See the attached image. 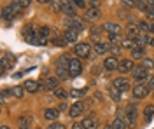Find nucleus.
<instances>
[{
	"label": "nucleus",
	"instance_id": "nucleus-21",
	"mask_svg": "<svg viewBox=\"0 0 154 129\" xmlns=\"http://www.w3.org/2000/svg\"><path fill=\"white\" fill-rule=\"evenodd\" d=\"M82 126L86 129H98V120L95 117H86V119H82Z\"/></svg>",
	"mask_w": 154,
	"mask_h": 129
},
{
	"label": "nucleus",
	"instance_id": "nucleus-7",
	"mask_svg": "<svg viewBox=\"0 0 154 129\" xmlns=\"http://www.w3.org/2000/svg\"><path fill=\"white\" fill-rule=\"evenodd\" d=\"M103 30L109 33V35H121L123 33V26L121 25H117V23H103V26H102Z\"/></svg>",
	"mask_w": 154,
	"mask_h": 129
},
{
	"label": "nucleus",
	"instance_id": "nucleus-39",
	"mask_svg": "<svg viewBox=\"0 0 154 129\" xmlns=\"http://www.w3.org/2000/svg\"><path fill=\"white\" fill-rule=\"evenodd\" d=\"M53 12H61V2H49Z\"/></svg>",
	"mask_w": 154,
	"mask_h": 129
},
{
	"label": "nucleus",
	"instance_id": "nucleus-48",
	"mask_svg": "<svg viewBox=\"0 0 154 129\" xmlns=\"http://www.w3.org/2000/svg\"><path fill=\"white\" fill-rule=\"evenodd\" d=\"M119 40V35H109V42H117Z\"/></svg>",
	"mask_w": 154,
	"mask_h": 129
},
{
	"label": "nucleus",
	"instance_id": "nucleus-8",
	"mask_svg": "<svg viewBox=\"0 0 154 129\" xmlns=\"http://www.w3.org/2000/svg\"><path fill=\"white\" fill-rule=\"evenodd\" d=\"M125 33H126V37H128V39L133 40V39H137L142 31H140V28H138V25H137V23H128V25H126V28H125Z\"/></svg>",
	"mask_w": 154,
	"mask_h": 129
},
{
	"label": "nucleus",
	"instance_id": "nucleus-9",
	"mask_svg": "<svg viewBox=\"0 0 154 129\" xmlns=\"http://www.w3.org/2000/svg\"><path fill=\"white\" fill-rule=\"evenodd\" d=\"M23 89L26 91V92H38L40 89H44V82L40 84V82H35V80H26L25 84H23Z\"/></svg>",
	"mask_w": 154,
	"mask_h": 129
},
{
	"label": "nucleus",
	"instance_id": "nucleus-13",
	"mask_svg": "<svg viewBox=\"0 0 154 129\" xmlns=\"http://www.w3.org/2000/svg\"><path fill=\"white\" fill-rule=\"evenodd\" d=\"M103 68H105L107 72H114V70H117L119 68V60H117L116 56L105 58V61H103Z\"/></svg>",
	"mask_w": 154,
	"mask_h": 129
},
{
	"label": "nucleus",
	"instance_id": "nucleus-15",
	"mask_svg": "<svg viewBox=\"0 0 154 129\" xmlns=\"http://www.w3.org/2000/svg\"><path fill=\"white\" fill-rule=\"evenodd\" d=\"M100 16H102V12H100V9H98V7H88L86 12H84V18H86V21H96Z\"/></svg>",
	"mask_w": 154,
	"mask_h": 129
},
{
	"label": "nucleus",
	"instance_id": "nucleus-4",
	"mask_svg": "<svg viewBox=\"0 0 154 129\" xmlns=\"http://www.w3.org/2000/svg\"><path fill=\"white\" fill-rule=\"evenodd\" d=\"M81 72H82V63H81V60L72 58L70 65H68V73H70V79H72V77H77V75H81Z\"/></svg>",
	"mask_w": 154,
	"mask_h": 129
},
{
	"label": "nucleus",
	"instance_id": "nucleus-44",
	"mask_svg": "<svg viewBox=\"0 0 154 129\" xmlns=\"http://www.w3.org/2000/svg\"><path fill=\"white\" fill-rule=\"evenodd\" d=\"M145 45L154 47V37H152V35H145Z\"/></svg>",
	"mask_w": 154,
	"mask_h": 129
},
{
	"label": "nucleus",
	"instance_id": "nucleus-17",
	"mask_svg": "<svg viewBox=\"0 0 154 129\" xmlns=\"http://www.w3.org/2000/svg\"><path fill=\"white\" fill-rule=\"evenodd\" d=\"M61 12L67 18H75V9H74L72 2H61Z\"/></svg>",
	"mask_w": 154,
	"mask_h": 129
},
{
	"label": "nucleus",
	"instance_id": "nucleus-12",
	"mask_svg": "<svg viewBox=\"0 0 154 129\" xmlns=\"http://www.w3.org/2000/svg\"><path fill=\"white\" fill-rule=\"evenodd\" d=\"M112 86H114L116 89H119L121 92H125V91H130V82H128V79H125V77H117V79H114V82H112Z\"/></svg>",
	"mask_w": 154,
	"mask_h": 129
},
{
	"label": "nucleus",
	"instance_id": "nucleus-49",
	"mask_svg": "<svg viewBox=\"0 0 154 129\" xmlns=\"http://www.w3.org/2000/svg\"><path fill=\"white\" fill-rule=\"evenodd\" d=\"M110 51H112V52H114V54H119V47H117V45H110Z\"/></svg>",
	"mask_w": 154,
	"mask_h": 129
},
{
	"label": "nucleus",
	"instance_id": "nucleus-1",
	"mask_svg": "<svg viewBox=\"0 0 154 129\" xmlns=\"http://www.w3.org/2000/svg\"><path fill=\"white\" fill-rule=\"evenodd\" d=\"M23 9V5H21V2H12L9 5H5L4 9H2V19L4 21H12V18H16L19 12Z\"/></svg>",
	"mask_w": 154,
	"mask_h": 129
},
{
	"label": "nucleus",
	"instance_id": "nucleus-23",
	"mask_svg": "<svg viewBox=\"0 0 154 129\" xmlns=\"http://www.w3.org/2000/svg\"><path fill=\"white\" fill-rule=\"evenodd\" d=\"M145 58V49L142 47H135L131 51V60H144Z\"/></svg>",
	"mask_w": 154,
	"mask_h": 129
},
{
	"label": "nucleus",
	"instance_id": "nucleus-14",
	"mask_svg": "<svg viewBox=\"0 0 154 129\" xmlns=\"http://www.w3.org/2000/svg\"><path fill=\"white\" fill-rule=\"evenodd\" d=\"M82 110H84V103H82V101H77V103H74V105L68 108V115H70L72 119H75V117H79V115L82 113Z\"/></svg>",
	"mask_w": 154,
	"mask_h": 129
},
{
	"label": "nucleus",
	"instance_id": "nucleus-37",
	"mask_svg": "<svg viewBox=\"0 0 154 129\" xmlns=\"http://www.w3.org/2000/svg\"><path fill=\"white\" fill-rule=\"evenodd\" d=\"M86 94V89H72L70 91V96L72 98H81V96H84Z\"/></svg>",
	"mask_w": 154,
	"mask_h": 129
},
{
	"label": "nucleus",
	"instance_id": "nucleus-29",
	"mask_svg": "<svg viewBox=\"0 0 154 129\" xmlns=\"http://www.w3.org/2000/svg\"><path fill=\"white\" fill-rule=\"evenodd\" d=\"M121 47H123V49H130V51H133V49H135V42H133L131 39H128V37H126V39L121 40Z\"/></svg>",
	"mask_w": 154,
	"mask_h": 129
},
{
	"label": "nucleus",
	"instance_id": "nucleus-36",
	"mask_svg": "<svg viewBox=\"0 0 154 129\" xmlns=\"http://www.w3.org/2000/svg\"><path fill=\"white\" fill-rule=\"evenodd\" d=\"M137 25H138V28H140V31H149V33H151V25H149L147 21H138Z\"/></svg>",
	"mask_w": 154,
	"mask_h": 129
},
{
	"label": "nucleus",
	"instance_id": "nucleus-46",
	"mask_svg": "<svg viewBox=\"0 0 154 129\" xmlns=\"http://www.w3.org/2000/svg\"><path fill=\"white\" fill-rule=\"evenodd\" d=\"M121 4H123V7H137V2H130V0H125Z\"/></svg>",
	"mask_w": 154,
	"mask_h": 129
},
{
	"label": "nucleus",
	"instance_id": "nucleus-54",
	"mask_svg": "<svg viewBox=\"0 0 154 129\" xmlns=\"http://www.w3.org/2000/svg\"><path fill=\"white\" fill-rule=\"evenodd\" d=\"M103 129H112V128H110V126H105V128H103Z\"/></svg>",
	"mask_w": 154,
	"mask_h": 129
},
{
	"label": "nucleus",
	"instance_id": "nucleus-34",
	"mask_svg": "<svg viewBox=\"0 0 154 129\" xmlns=\"http://www.w3.org/2000/svg\"><path fill=\"white\" fill-rule=\"evenodd\" d=\"M11 92H12V96H14V98H18V99H21L23 96H25V89H23V87H19V86L12 87V91H11Z\"/></svg>",
	"mask_w": 154,
	"mask_h": 129
},
{
	"label": "nucleus",
	"instance_id": "nucleus-26",
	"mask_svg": "<svg viewBox=\"0 0 154 129\" xmlns=\"http://www.w3.org/2000/svg\"><path fill=\"white\" fill-rule=\"evenodd\" d=\"M100 28H98V26H91V28H89V33H91V39H93V42H95V44H100Z\"/></svg>",
	"mask_w": 154,
	"mask_h": 129
},
{
	"label": "nucleus",
	"instance_id": "nucleus-16",
	"mask_svg": "<svg viewBox=\"0 0 154 129\" xmlns=\"http://www.w3.org/2000/svg\"><path fill=\"white\" fill-rule=\"evenodd\" d=\"M119 72L121 73H128V72H133L135 70V63L133 60H121L119 61Z\"/></svg>",
	"mask_w": 154,
	"mask_h": 129
},
{
	"label": "nucleus",
	"instance_id": "nucleus-28",
	"mask_svg": "<svg viewBox=\"0 0 154 129\" xmlns=\"http://www.w3.org/2000/svg\"><path fill=\"white\" fill-rule=\"evenodd\" d=\"M152 115H154V107L152 105H147L144 108V119H145V122H149V120L152 119Z\"/></svg>",
	"mask_w": 154,
	"mask_h": 129
},
{
	"label": "nucleus",
	"instance_id": "nucleus-40",
	"mask_svg": "<svg viewBox=\"0 0 154 129\" xmlns=\"http://www.w3.org/2000/svg\"><path fill=\"white\" fill-rule=\"evenodd\" d=\"M145 18L149 21H154V7H149V9L145 10Z\"/></svg>",
	"mask_w": 154,
	"mask_h": 129
},
{
	"label": "nucleus",
	"instance_id": "nucleus-33",
	"mask_svg": "<svg viewBox=\"0 0 154 129\" xmlns=\"http://www.w3.org/2000/svg\"><path fill=\"white\" fill-rule=\"evenodd\" d=\"M133 42H135V47H142V49H144L145 47V35L140 33L137 39H133Z\"/></svg>",
	"mask_w": 154,
	"mask_h": 129
},
{
	"label": "nucleus",
	"instance_id": "nucleus-41",
	"mask_svg": "<svg viewBox=\"0 0 154 129\" xmlns=\"http://www.w3.org/2000/svg\"><path fill=\"white\" fill-rule=\"evenodd\" d=\"M5 58H7V61H9V65H11V68H12V66L16 65V58H14L11 52H5Z\"/></svg>",
	"mask_w": 154,
	"mask_h": 129
},
{
	"label": "nucleus",
	"instance_id": "nucleus-47",
	"mask_svg": "<svg viewBox=\"0 0 154 129\" xmlns=\"http://www.w3.org/2000/svg\"><path fill=\"white\" fill-rule=\"evenodd\" d=\"M72 129H86V128L82 126V122H74L72 124Z\"/></svg>",
	"mask_w": 154,
	"mask_h": 129
},
{
	"label": "nucleus",
	"instance_id": "nucleus-53",
	"mask_svg": "<svg viewBox=\"0 0 154 129\" xmlns=\"http://www.w3.org/2000/svg\"><path fill=\"white\" fill-rule=\"evenodd\" d=\"M0 129H11V128H7V126H2V128H0Z\"/></svg>",
	"mask_w": 154,
	"mask_h": 129
},
{
	"label": "nucleus",
	"instance_id": "nucleus-11",
	"mask_svg": "<svg viewBox=\"0 0 154 129\" xmlns=\"http://www.w3.org/2000/svg\"><path fill=\"white\" fill-rule=\"evenodd\" d=\"M63 39H65V42L68 44H75L77 39H79V31L74 30V28H67V30L63 31Z\"/></svg>",
	"mask_w": 154,
	"mask_h": 129
},
{
	"label": "nucleus",
	"instance_id": "nucleus-2",
	"mask_svg": "<svg viewBox=\"0 0 154 129\" xmlns=\"http://www.w3.org/2000/svg\"><path fill=\"white\" fill-rule=\"evenodd\" d=\"M137 117H138V112H137V105L135 103H130V105H126L125 108V122L128 128H135V124H137Z\"/></svg>",
	"mask_w": 154,
	"mask_h": 129
},
{
	"label": "nucleus",
	"instance_id": "nucleus-35",
	"mask_svg": "<svg viewBox=\"0 0 154 129\" xmlns=\"http://www.w3.org/2000/svg\"><path fill=\"white\" fill-rule=\"evenodd\" d=\"M110 96H112V99H114L116 103H117V101L121 99V91H119V89H116L114 86H112V87H110Z\"/></svg>",
	"mask_w": 154,
	"mask_h": 129
},
{
	"label": "nucleus",
	"instance_id": "nucleus-43",
	"mask_svg": "<svg viewBox=\"0 0 154 129\" xmlns=\"http://www.w3.org/2000/svg\"><path fill=\"white\" fill-rule=\"evenodd\" d=\"M48 129H65V126H63V124H60V122H51Z\"/></svg>",
	"mask_w": 154,
	"mask_h": 129
},
{
	"label": "nucleus",
	"instance_id": "nucleus-51",
	"mask_svg": "<svg viewBox=\"0 0 154 129\" xmlns=\"http://www.w3.org/2000/svg\"><path fill=\"white\" fill-rule=\"evenodd\" d=\"M58 110H60V112H63V110H67V105H65V103H61V105L58 107Z\"/></svg>",
	"mask_w": 154,
	"mask_h": 129
},
{
	"label": "nucleus",
	"instance_id": "nucleus-18",
	"mask_svg": "<svg viewBox=\"0 0 154 129\" xmlns=\"http://www.w3.org/2000/svg\"><path fill=\"white\" fill-rule=\"evenodd\" d=\"M60 117V110L58 108H46L44 110V119L49 122H56V119Z\"/></svg>",
	"mask_w": 154,
	"mask_h": 129
},
{
	"label": "nucleus",
	"instance_id": "nucleus-27",
	"mask_svg": "<svg viewBox=\"0 0 154 129\" xmlns=\"http://www.w3.org/2000/svg\"><path fill=\"white\" fill-rule=\"evenodd\" d=\"M56 77L60 80H68L70 79V73L67 68H56Z\"/></svg>",
	"mask_w": 154,
	"mask_h": 129
},
{
	"label": "nucleus",
	"instance_id": "nucleus-31",
	"mask_svg": "<svg viewBox=\"0 0 154 129\" xmlns=\"http://www.w3.org/2000/svg\"><path fill=\"white\" fill-rule=\"evenodd\" d=\"M30 122H32V119H30V117H25V115H21V117L18 119V124H19L21 129H28Z\"/></svg>",
	"mask_w": 154,
	"mask_h": 129
},
{
	"label": "nucleus",
	"instance_id": "nucleus-25",
	"mask_svg": "<svg viewBox=\"0 0 154 129\" xmlns=\"http://www.w3.org/2000/svg\"><path fill=\"white\" fill-rule=\"evenodd\" d=\"M107 51H110V44H95V52L96 54H105Z\"/></svg>",
	"mask_w": 154,
	"mask_h": 129
},
{
	"label": "nucleus",
	"instance_id": "nucleus-24",
	"mask_svg": "<svg viewBox=\"0 0 154 129\" xmlns=\"http://www.w3.org/2000/svg\"><path fill=\"white\" fill-rule=\"evenodd\" d=\"M110 128L112 129H128V126H126L125 119H121V117H117V119L112 120V124H110Z\"/></svg>",
	"mask_w": 154,
	"mask_h": 129
},
{
	"label": "nucleus",
	"instance_id": "nucleus-20",
	"mask_svg": "<svg viewBox=\"0 0 154 129\" xmlns=\"http://www.w3.org/2000/svg\"><path fill=\"white\" fill-rule=\"evenodd\" d=\"M70 61L72 58L68 56V54H63V56H60L56 61V68H67L68 70V65H70Z\"/></svg>",
	"mask_w": 154,
	"mask_h": 129
},
{
	"label": "nucleus",
	"instance_id": "nucleus-45",
	"mask_svg": "<svg viewBox=\"0 0 154 129\" xmlns=\"http://www.w3.org/2000/svg\"><path fill=\"white\" fill-rule=\"evenodd\" d=\"M72 4L74 5H77V7H86V0H72Z\"/></svg>",
	"mask_w": 154,
	"mask_h": 129
},
{
	"label": "nucleus",
	"instance_id": "nucleus-30",
	"mask_svg": "<svg viewBox=\"0 0 154 129\" xmlns=\"http://www.w3.org/2000/svg\"><path fill=\"white\" fill-rule=\"evenodd\" d=\"M9 68H11V65H9V61H7V58H5V54H4L0 58V73H5Z\"/></svg>",
	"mask_w": 154,
	"mask_h": 129
},
{
	"label": "nucleus",
	"instance_id": "nucleus-10",
	"mask_svg": "<svg viewBox=\"0 0 154 129\" xmlns=\"http://www.w3.org/2000/svg\"><path fill=\"white\" fill-rule=\"evenodd\" d=\"M149 89H151V87L145 86V84H137V86L133 87V96L137 99H144L145 96L149 94Z\"/></svg>",
	"mask_w": 154,
	"mask_h": 129
},
{
	"label": "nucleus",
	"instance_id": "nucleus-38",
	"mask_svg": "<svg viewBox=\"0 0 154 129\" xmlns=\"http://www.w3.org/2000/svg\"><path fill=\"white\" fill-rule=\"evenodd\" d=\"M142 66L147 70H152L154 68V60H149V58H144L142 60Z\"/></svg>",
	"mask_w": 154,
	"mask_h": 129
},
{
	"label": "nucleus",
	"instance_id": "nucleus-22",
	"mask_svg": "<svg viewBox=\"0 0 154 129\" xmlns=\"http://www.w3.org/2000/svg\"><path fill=\"white\" fill-rule=\"evenodd\" d=\"M51 35H53V31H51L49 26H40L38 28V39L40 40H48Z\"/></svg>",
	"mask_w": 154,
	"mask_h": 129
},
{
	"label": "nucleus",
	"instance_id": "nucleus-32",
	"mask_svg": "<svg viewBox=\"0 0 154 129\" xmlns=\"http://www.w3.org/2000/svg\"><path fill=\"white\" fill-rule=\"evenodd\" d=\"M53 92H54V96H56V98H60V99H65L68 96V91L63 89V87H56Z\"/></svg>",
	"mask_w": 154,
	"mask_h": 129
},
{
	"label": "nucleus",
	"instance_id": "nucleus-52",
	"mask_svg": "<svg viewBox=\"0 0 154 129\" xmlns=\"http://www.w3.org/2000/svg\"><path fill=\"white\" fill-rule=\"evenodd\" d=\"M151 33L154 35V25H151Z\"/></svg>",
	"mask_w": 154,
	"mask_h": 129
},
{
	"label": "nucleus",
	"instance_id": "nucleus-50",
	"mask_svg": "<svg viewBox=\"0 0 154 129\" xmlns=\"http://www.w3.org/2000/svg\"><path fill=\"white\" fill-rule=\"evenodd\" d=\"M149 87H151V89H154V77H151V79H149Z\"/></svg>",
	"mask_w": 154,
	"mask_h": 129
},
{
	"label": "nucleus",
	"instance_id": "nucleus-55",
	"mask_svg": "<svg viewBox=\"0 0 154 129\" xmlns=\"http://www.w3.org/2000/svg\"><path fill=\"white\" fill-rule=\"evenodd\" d=\"M38 129H40V128H38Z\"/></svg>",
	"mask_w": 154,
	"mask_h": 129
},
{
	"label": "nucleus",
	"instance_id": "nucleus-3",
	"mask_svg": "<svg viewBox=\"0 0 154 129\" xmlns=\"http://www.w3.org/2000/svg\"><path fill=\"white\" fill-rule=\"evenodd\" d=\"M89 52H91V47H89V44H86V42L77 44L75 47H74V54H75L77 60H84V58H88Z\"/></svg>",
	"mask_w": 154,
	"mask_h": 129
},
{
	"label": "nucleus",
	"instance_id": "nucleus-19",
	"mask_svg": "<svg viewBox=\"0 0 154 129\" xmlns=\"http://www.w3.org/2000/svg\"><path fill=\"white\" fill-rule=\"evenodd\" d=\"M58 82H60L58 77H46V80H44V89L54 91L56 87H60V86H58Z\"/></svg>",
	"mask_w": 154,
	"mask_h": 129
},
{
	"label": "nucleus",
	"instance_id": "nucleus-6",
	"mask_svg": "<svg viewBox=\"0 0 154 129\" xmlns=\"http://www.w3.org/2000/svg\"><path fill=\"white\" fill-rule=\"evenodd\" d=\"M65 26H67V28H74V30H77L79 33L86 28L84 23L79 19V18H65Z\"/></svg>",
	"mask_w": 154,
	"mask_h": 129
},
{
	"label": "nucleus",
	"instance_id": "nucleus-42",
	"mask_svg": "<svg viewBox=\"0 0 154 129\" xmlns=\"http://www.w3.org/2000/svg\"><path fill=\"white\" fill-rule=\"evenodd\" d=\"M137 9L144 10V12H145V10L149 9V5H147V2H137Z\"/></svg>",
	"mask_w": 154,
	"mask_h": 129
},
{
	"label": "nucleus",
	"instance_id": "nucleus-5",
	"mask_svg": "<svg viewBox=\"0 0 154 129\" xmlns=\"http://www.w3.org/2000/svg\"><path fill=\"white\" fill-rule=\"evenodd\" d=\"M147 77H149V70L144 68L142 65L135 66V70H133V79L137 80V84H142V82H144Z\"/></svg>",
	"mask_w": 154,
	"mask_h": 129
}]
</instances>
